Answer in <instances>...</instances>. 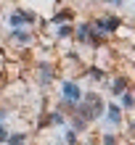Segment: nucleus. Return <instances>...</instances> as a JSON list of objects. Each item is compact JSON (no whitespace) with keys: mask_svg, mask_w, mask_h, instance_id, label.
<instances>
[{"mask_svg":"<svg viewBox=\"0 0 135 145\" xmlns=\"http://www.w3.org/2000/svg\"><path fill=\"white\" fill-rule=\"evenodd\" d=\"M61 95L69 100V106H74V103L80 100V87H77L74 82H64V84H61Z\"/></svg>","mask_w":135,"mask_h":145,"instance_id":"f257e3e1","label":"nucleus"},{"mask_svg":"<svg viewBox=\"0 0 135 145\" xmlns=\"http://www.w3.org/2000/svg\"><path fill=\"white\" fill-rule=\"evenodd\" d=\"M29 19H32L29 13H21V11H16V13L11 16V27H24V24H29Z\"/></svg>","mask_w":135,"mask_h":145,"instance_id":"f03ea898","label":"nucleus"},{"mask_svg":"<svg viewBox=\"0 0 135 145\" xmlns=\"http://www.w3.org/2000/svg\"><path fill=\"white\" fill-rule=\"evenodd\" d=\"M95 27H98L101 32H106V29H114V27H117V19H114V16H109V19H101V21L95 24Z\"/></svg>","mask_w":135,"mask_h":145,"instance_id":"7ed1b4c3","label":"nucleus"},{"mask_svg":"<svg viewBox=\"0 0 135 145\" xmlns=\"http://www.w3.org/2000/svg\"><path fill=\"white\" fill-rule=\"evenodd\" d=\"M106 116H109V121H111V124H119V108H117V106H109Z\"/></svg>","mask_w":135,"mask_h":145,"instance_id":"20e7f679","label":"nucleus"},{"mask_svg":"<svg viewBox=\"0 0 135 145\" xmlns=\"http://www.w3.org/2000/svg\"><path fill=\"white\" fill-rule=\"evenodd\" d=\"M13 40H19V42H29V32H19V29H16V32H13Z\"/></svg>","mask_w":135,"mask_h":145,"instance_id":"39448f33","label":"nucleus"},{"mask_svg":"<svg viewBox=\"0 0 135 145\" xmlns=\"http://www.w3.org/2000/svg\"><path fill=\"white\" fill-rule=\"evenodd\" d=\"M122 103L127 106V108H132V106H135V98L130 95V92H122Z\"/></svg>","mask_w":135,"mask_h":145,"instance_id":"423d86ee","label":"nucleus"},{"mask_svg":"<svg viewBox=\"0 0 135 145\" xmlns=\"http://www.w3.org/2000/svg\"><path fill=\"white\" fill-rule=\"evenodd\" d=\"M8 145H24V135H13V137H8Z\"/></svg>","mask_w":135,"mask_h":145,"instance_id":"0eeeda50","label":"nucleus"},{"mask_svg":"<svg viewBox=\"0 0 135 145\" xmlns=\"http://www.w3.org/2000/svg\"><path fill=\"white\" fill-rule=\"evenodd\" d=\"M114 92H124V79H119V82L114 84Z\"/></svg>","mask_w":135,"mask_h":145,"instance_id":"6e6552de","label":"nucleus"},{"mask_svg":"<svg viewBox=\"0 0 135 145\" xmlns=\"http://www.w3.org/2000/svg\"><path fill=\"white\" fill-rule=\"evenodd\" d=\"M0 140H8V129H5L3 124H0Z\"/></svg>","mask_w":135,"mask_h":145,"instance_id":"1a4fd4ad","label":"nucleus"},{"mask_svg":"<svg viewBox=\"0 0 135 145\" xmlns=\"http://www.w3.org/2000/svg\"><path fill=\"white\" fill-rule=\"evenodd\" d=\"M114 142H117V140L111 137V135H106V137H103V145H114Z\"/></svg>","mask_w":135,"mask_h":145,"instance_id":"9d476101","label":"nucleus"},{"mask_svg":"<svg viewBox=\"0 0 135 145\" xmlns=\"http://www.w3.org/2000/svg\"><path fill=\"white\" fill-rule=\"evenodd\" d=\"M109 3H114V5H119V3H122V0H109Z\"/></svg>","mask_w":135,"mask_h":145,"instance_id":"9b49d317","label":"nucleus"},{"mask_svg":"<svg viewBox=\"0 0 135 145\" xmlns=\"http://www.w3.org/2000/svg\"><path fill=\"white\" fill-rule=\"evenodd\" d=\"M3 116H5V111H0V119H3Z\"/></svg>","mask_w":135,"mask_h":145,"instance_id":"f8f14e48","label":"nucleus"}]
</instances>
